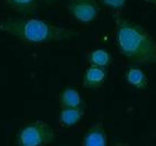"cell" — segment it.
Segmentation results:
<instances>
[{"instance_id": "1", "label": "cell", "mask_w": 156, "mask_h": 146, "mask_svg": "<svg viewBox=\"0 0 156 146\" xmlns=\"http://www.w3.org/2000/svg\"><path fill=\"white\" fill-rule=\"evenodd\" d=\"M115 41L121 55L138 64H156V41L146 29L115 12Z\"/></svg>"}, {"instance_id": "2", "label": "cell", "mask_w": 156, "mask_h": 146, "mask_svg": "<svg viewBox=\"0 0 156 146\" xmlns=\"http://www.w3.org/2000/svg\"><path fill=\"white\" fill-rule=\"evenodd\" d=\"M0 32L15 37L21 42L32 45L68 41L80 36L78 30L59 27L50 21L33 17L0 19Z\"/></svg>"}, {"instance_id": "3", "label": "cell", "mask_w": 156, "mask_h": 146, "mask_svg": "<svg viewBox=\"0 0 156 146\" xmlns=\"http://www.w3.org/2000/svg\"><path fill=\"white\" fill-rule=\"evenodd\" d=\"M55 137L54 130L48 123L37 119L20 128L16 135L17 146H47Z\"/></svg>"}, {"instance_id": "4", "label": "cell", "mask_w": 156, "mask_h": 146, "mask_svg": "<svg viewBox=\"0 0 156 146\" xmlns=\"http://www.w3.org/2000/svg\"><path fill=\"white\" fill-rule=\"evenodd\" d=\"M66 8L75 20L84 24L96 20L101 11L98 0H69Z\"/></svg>"}, {"instance_id": "5", "label": "cell", "mask_w": 156, "mask_h": 146, "mask_svg": "<svg viewBox=\"0 0 156 146\" xmlns=\"http://www.w3.org/2000/svg\"><path fill=\"white\" fill-rule=\"evenodd\" d=\"M81 146H108V135L102 123H95L87 128L82 138Z\"/></svg>"}, {"instance_id": "6", "label": "cell", "mask_w": 156, "mask_h": 146, "mask_svg": "<svg viewBox=\"0 0 156 146\" xmlns=\"http://www.w3.org/2000/svg\"><path fill=\"white\" fill-rule=\"evenodd\" d=\"M108 79V70L104 68L90 66L84 71L82 77V85L87 89H99Z\"/></svg>"}, {"instance_id": "7", "label": "cell", "mask_w": 156, "mask_h": 146, "mask_svg": "<svg viewBox=\"0 0 156 146\" xmlns=\"http://www.w3.org/2000/svg\"><path fill=\"white\" fill-rule=\"evenodd\" d=\"M126 83L136 90H145L148 85V78L143 69L136 66H131L126 69L124 74Z\"/></svg>"}, {"instance_id": "8", "label": "cell", "mask_w": 156, "mask_h": 146, "mask_svg": "<svg viewBox=\"0 0 156 146\" xmlns=\"http://www.w3.org/2000/svg\"><path fill=\"white\" fill-rule=\"evenodd\" d=\"M84 116V107H61L59 123L64 128L76 125Z\"/></svg>"}, {"instance_id": "9", "label": "cell", "mask_w": 156, "mask_h": 146, "mask_svg": "<svg viewBox=\"0 0 156 146\" xmlns=\"http://www.w3.org/2000/svg\"><path fill=\"white\" fill-rule=\"evenodd\" d=\"M60 107H83L84 101L78 89L74 87H66L59 94Z\"/></svg>"}, {"instance_id": "10", "label": "cell", "mask_w": 156, "mask_h": 146, "mask_svg": "<svg viewBox=\"0 0 156 146\" xmlns=\"http://www.w3.org/2000/svg\"><path fill=\"white\" fill-rule=\"evenodd\" d=\"M3 5L21 15H33L39 10L40 0H2Z\"/></svg>"}, {"instance_id": "11", "label": "cell", "mask_w": 156, "mask_h": 146, "mask_svg": "<svg viewBox=\"0 0 156 146\" xmlns=\"http://www.w3.org/2000/svg\"><path fill=\"white\" fill-rule=\"evenodd\" d=\"M87 60L90 66H99V68L104 69H108L112 64V61H113L111 53L106 49L103 48L94 49L91 52H89Z\"/></svg>"}, {"instance_id": "12", "label": "cell", "mask_w": 156, "mask_h": 146, "mask_svg": "<svg viewBox=\"0 0 156 146\" xmlns=\"http://www.w3.org/2000/svg\"><path fill=\"white\" fill-rule=\"evenodd\" d=\"M98 1H99L100 5L115 10L116 12L123 9L126 6V2H127V0H98Z\"/></svg>"}, {"instance_id": "13", "label": "cell", "mask_w": 156, "mask_h": 146, "mask_svg": "<svg viewBox=\"0 0 156 146\" xmlns=\"http://www.w3.org/2000/svg\"><path fill=\"white\" fill-rule=\"evenodd\" d=\"M111 146H131V145H129V144L125 143V142H115V143H113Z\"/></svg>"}, {"instance_id": "14", "label": "cell", "mask_w": 156, "mask_h": 146, "mask_svg": "<svg viewBox=\"0 0 156 146\" xmlns=\"http://www.w3.org/2000/svg\"><path fill=\"white\" fill-rule=\"evenodd\" d=\"M144 2L146 3H150V5H153V6L156 7V0H143Z\"/></svg>"}, {"instance_id": "15", "label": "cell", "mask_w": 156, "mask_h": 146, "mask_svg": "<svg viewBox=\"0 0 156 146\" xmlns=\"http://www.w3.org/2000/svg\"><path fill=\"white\" fill-rule=\"evenodd\" d=\"M42 1H44L47 3H51V2H54V1H57V0H42Z\"/></svg>"}, {"instance_id": "16", "label": "cell", "mask_w": 156, "mask_h": 146, "mask_svg": "<svg viewBox=\"0 0 156 146\" xmlns=\"http://www.w3.org/2000/svg\"><path fill=\"white\" fill-rule=\"evenodd\" d=\"M64 146H66V145H64Z\"/></svg>"}]
</instances>
